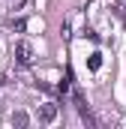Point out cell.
Returning a JSON list of instances; mask_svg holds the SVG:
<instances>
[{
	"label": "cell",
	"mask_w": 126,
	"mask_h": 129,
	"mask_svg": "<svg viewBox=\"0 0 126 129\" xmlns=\"http://www.w3.org/2000/svg\"><path fill=\"white\" fill-rule=\"evenodd\" d=\"M39 120H42V123H54V120H57V105H54V102L39 105Z\"/></svg>",
	"instance_id": "7a4b0ae2"
},
{
	"label": "cell",
	"mask_w": 126,
	"mask_h": 129,
	"mask_svg": "<svg viewBox=\"0 0 126 129\" xmlns=\"http://www.w3.org/2000/svg\"><path fill=\"white\" fill-rule=\"evenodd\" d=\"M15 60H18L21 66H30L33 63V45H30V42L21 39V42L15 45Z\"/></svg>",
	"instance_id": "6da1fadb"
},
{
	"label": "cell",
	"mask_w": 126,
	"mask_h": 129,
	"mask_svg": "<svg viewBox=\"0 0 126 129\" xmlns=\"http://www.w3.org/2000/svg\"><path fill=\"white\" fill-rule=\"evenodd\" d=\"M87 66H90V69H99V66H102V54H90Z\"/></svg>",
	"instance_id": "3957f363"
},
{
	"label": "cell",
	"mask_w": 126,
	"mask_h": 129,
	"mask_svg": "<svg viewBox=\"0 0 126 129\" xmlns=\"http://www.w3.org/2000/svg\"><path fill=\"white\" fill-rule=\"evenodd\" d=\"M12 123H15V126H27V114H21V111H18V114L12 117Z\"/></svg>",
	"instance_id": "277c9868"
}]
</instances>
